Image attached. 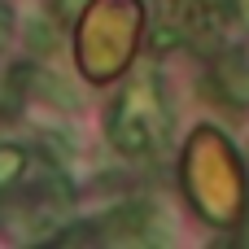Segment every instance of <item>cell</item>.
Here are the masks:
<instances>
[{
	"label": "cell",
	"mask_w": 249,
	"mask_h": 249,
	"mask_svg": "<svg viewBox=\"0 0 249 249\" xmlns=\"http://www.w3.org/2000/svg\"><path fill=\"white\" fill-rule=\"evenodd\" d=\"M105 131H109V144L123 158H149L166 144L171 114H166V96H162L153 70H140L127 88H118Z\"/></svg>",
	"instance_id": "6da1fadb"
},
{
	"label": "cell",
	"mask_w": 249,
	"mask_h": 249,
	"mask_svg": "<svg viewBox=\"0 0 249 249\" xmlns=\"http://www.w3.org/2000/svg\"><path fill=\"white\" fill-rule=\"evenodd\" d=\"M92 22L83 26V48L92 44H105V61H109V74L131 57V44H136V26H140V4L136 0H101L92 13Z\"/></svg>",
	"instance_id": "7a4b0ae2"
},
{
	"label": "cell",
	"mask_w": 249,
	"mask_h": 249,
	"mask_svg": "<svg viewBox=\"0 0 249 249\" xmlns=\"http://www.w3.org/2000/svg\"><path fill=\"white\" fill-rule=\"evenodd\" d=\"M101 228H105V236L114 245H162L166 241L162 219H158V210L149 201H127V206L109 210L101 219Z\"/></svg>",
	"instance_id": "3957f363"
},
{
	"label": "cell",
	"mask_w": 249,
	"mask_h": 249,
	"mask_svg": "<svg viewBox=\"0 0 249 249\" xmlns=\"http://www.w3.org/2000/svg\"><path fill=\"white\" fill-rule=\"evenodd\" d=\"M219 88L236 105H249V61L245 57H223L219 61Z\"/></svg>",
	"instance_id": "277c9868"
},
{
	"label": "cell",
	"mask_w": 249,
	"mask_h": 249,
	"mask_svg": "<svg viewBox=\"0 0 249 249\" xmlns=\"http://www.w3.org/2000/svg\"><path fill=\"white\" fill-rule=\"evenodd\" d=\"M22 175H26V149H18V144H0V193H9Z\"/></svg>",
	"instance_id": "5b68a950"
},
{
	"label": "cell",
	"mask_w": 249,
	"mask_h": 249,
	"mask_svg": "<svg viewBox=\"0 0 249 249\" xmlns=\"http://www.w3.org/2000/svg\"><path fill=\"white\" fill-rule=\"evenodd\" d=\"M83 4H88V0H48V18H53L57 26H66V22H74V18L83 13Z\"/></svg>",
	"instance_id": "8992f818"
},
{
	"label": "cell",
	"mask_w": 249,
	"mask_h": 249,
	"mask_svg": "<svg viewBox=\"0 0 249 249\" xmlns=\"http://www.w3.org/2000/svg\"><path fill=\"white\" fill-rule=\"evenodd\" d=\"M232 9H236V22L249 26V0H232Z\"/></svg>",
	"instance_id": "52a82bcc"
},
{
	"label": "cell",
	"mask_w": 249,
	"mask_h": 249,
	"mask_svg": "<svg viewBox=\"0 0 249 249\" xmlns=\"http://www.w3.org/2000/svg\"><path fill=\"white\" fill-rule=\"evenodd\" d=\"M4 35H9V18H0V44H4Z\"/></svg>",
	"instance_id": "ba28073f"
}]
</instances>
